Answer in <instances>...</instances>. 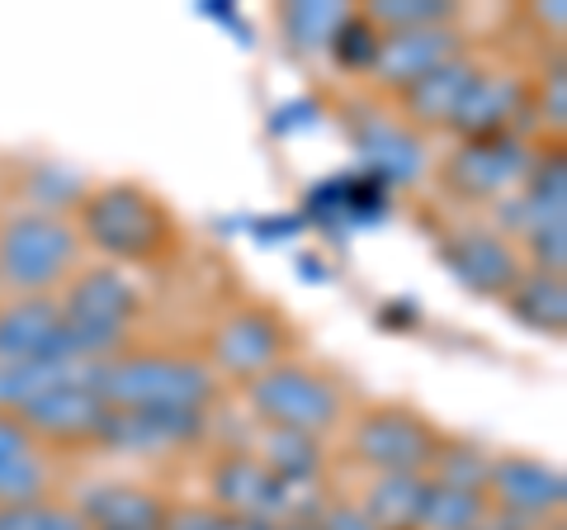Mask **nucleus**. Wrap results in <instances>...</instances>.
I'll return each instance as SVG.
<instances>
[{
  "label": "nucleus",
  "mask_w": 567,
  "mask_h": 530,
  "mask_svg": "<svg viewBox=\"0 0 567 530\" xmlns=\"http://www.w3.org/2000/svg\"><path fill=\"white\" fill-rule=\"evenodd\" d=\"M218 530H275V521H256V517H233V511H218Z\"/></svg>",
  "instance_id": "obj_34"
},
{
  "label": "nucleus",
  "mask_w": 567,
  "mask_h": 530,
  "mask_svg": "<svg viewBox=\"0 0 567 530\" xmlns=\"http://www.w3.org/2000/svg\"><path fill=\"white\" fill-rule=\"evenodd\" d=\"M95 388L110 408H181L208 412L218 402V375L171 350H118L114 360L95 365Z\"/></svg>",
  "instance_id": "obj_3"
},
{
  "label": "nucleus",
  "mask_w": 567,
  "mask_h": 530,
  "mask_svg": "<svg viewBox=\"0 0 567 530\" xmlns=\"http://www.w3.org/2000/svg\"><path fill=\"white\" fill-rule=\"evenodd\" d=\"M502 308L516 317L520 327L539 332V337H563L567 332V279L563 275H544V271H525L511 294L502 298Z\"/></svg>",
  "instance_id": "obj_21"
},
{
  "label": "nucleus",
  "mask_w": 567,
  "mask_h": 530,
  "mask_svg": "<svg viewBox=\"0 0 567 530\" xmlns=\"http://www.w3.org/2000/svg\"><path fill=\"white\" fill-rule=\"evenodd\" d=\"M440 261L445 271L477 298H502L511 294V285L525 275V261L516 252V242H506L496 227H458L440 242Z\"/></svg>",
  "instance_id": "obj_12"
},
{
  "label": "nucleus",
  "mask_w": 567,
  "mask_h": 530,
  "mask_svg": "<svg viewBox=\"0 0 567 530\" xmlns=\"http://www.w3.org/2000/svg\"><path fill=\"white\" fill-rule=\"evenodd\" d=\"M208 507L256 521H317L327 507L322 483H284L246 450H227L208 469Z\"/></svg>",
  "instance_id": "obj_6"
},
{
  "label": "nucleus",
  "mask_w": 567,
  "mask_h": 530,
  "mask_svg": "<svg viewBox=\"0 0 567 530\" xmlns=\"http://www.w3.org/2000/svg\"><path fill=\"white\" fill-rule=\"evenodd\" d=\"M425 473H374L364 488V498L354 502L379 530H416L421 507H425Z\"/></svg>",
  "instance_id": "obj_23"
},
{
  "label": "nucleus",
  "mask_w": 567,
  "mask_h": 530,
  "mask_svg": "<svg viewBox=\"0 0 567 530\" xmlns=\"http://www.w3.org/2000/svg\"><path fill=\"white\" fill-rule=\"evenodd\" d=\"M76 237L81 246L104 256V265H156L181 246V223L162 204V194H152L137 181H110L85 190L76 204Z\"/></svg>",
  "instance_id": "obj_1"
},
{
  "label": "nucleus",
  "mask_w": 567,
  "mask_h": 530,
  "mask_svg": "<svg viewBox=\"0 0 567 530\" xmlns=\"http://www.w3.org/2000/svg\"><path fill=\"white\" fill-rule=\"evenodd\" d=\"M293 360V327L265 304H237L227 308L208 332V369L218 379L251 384L265 369Z\"/></svg>",
  "instance_id": "obj_8"
},
{
  "label": "nucleus",
  "mask_w": 567,
  "mask_h": 530,
  "mask_svg": "<svg viewBox=\"0 0 567 530\" xmlns=\"http://www.w3.org/2000/svg\"><path fill=\"white\" fill-rule=\"evenodd\" d=\"M487 469H492V455L477 446V440H468V436H440L425 479H431V483H450V488L487 492Z\"/></svg>",
  "instance_id": "obj_27"
},
{
  "label": "nucleus",
  "mask_w": 567,
  "mask_h": 530,
  "mask_svg": "<svg viewBox=\"0 0 567 530\" xmlns=\"http://www.w3.org/2000/svg\"><path fill=\"white\" fill-rule=\"evenodd\" d=\"M487 502L496 517L535 526L548 517H563L567 507V479L558 465H544L535 455H492L487 469Z\"/></svg>",
  "instance_id": "obj_11"
},
{
  "label": "nucleus",
  "mask_w": 567,
  "mask_h": 530,
  "mask_svg": "<svg viewBox=\"0 0 567 530\" xmlns=\"http://www.w3.org/2000/svg\"><path fill=\"white\" fill-rule=\"evenodd\" d=\"M241 388H246L251 412L265 421V427L303 431V436L322 440L346 421V388L336 384L327 369L303 365V360H284Z\"/></svg>",
  "instance_id": "obj_5"
},
{
  "label": "nucleus",
  "mask_w": 567,
  "mask_h": 530,
  "mask_svg": "<svg viewBox=\"0 0 567 530\" xmlns=\"http://www.w3.org/2000/svg\"><path fill=\"white\" fill-rule=\"evenodd\" d=\"M104 417H110V402L95 388V369H85L76 379L52 384L14 421L29 431L33 446H100Z\"/></svg>",
  "instance_id": "obj_10"
},
{
  "label": "nucleus",
  "mask_w": 567,
  "mask_h": 530,
  "mask_svg": "<svg viewBox=\"0 0 567 530\" xmlns=\"http://www.w3.org/2000/svg\"><path fill=\"white\" fill-rule=\"evenodd\" d=\"M0 360H66L58 298H10L0 308Z\"/></svg>",
  "instance_id": "obj_16"
},
{
  "label": "nucleus",
  "mask_w": 567,
  "mask_h": 530,
  "mask_svg": "<svg viewBox=\"0 0 567 530\" xmlns=\"http://www.w3.org/2000/svg\"><path fill=\"white\" fill-rule=\"evenodd\" d=\"M529 110H539V123L554 137H563L567 129V77H563V62H554V72L544 77L539 95H529Z\"/></svg>",
  "instance_id": "obj_30"
},
{
  "label": "nucleus",
  "mask_w": 567,
  "mask_h": 530,
  "mask_svg": "<svg viewBox=\"0 0 567 530\" xmlns=\"http://www.w3.org/2000/svg\"><path fill=\"white\" fill-rule=\"evenodd\" d=\"M251 459H260L270 473H279L284 483H317L327 469V450L317 436L303 431H284V427H265L256 421V436L241 446Z\"/></svg>",
  "instance_id": "obj_20"
},
{
  "label": "nucleus",
  "mask_w": 567,
  "mask_h": 530,
  "mask_svg": "<svg viewBox=\"0 0 567 530\" xmlns=\"http://www.w3.org/2000/svg\"><path fill=\"white\" fill-rule=\"evenodd\" d=\"M208 436V412H181V408H110L100 431V450H118L133 459L185 450Z\"/></svg>",
  "instance_id": "obj_13"
},
{
  "label": "nucleus",
  "mask_w": 567,
  "mask_h": 530,
  "mask_svg": "<svg viewBox=\"0 0 567 530\" xmlns=\"http://www.w3.org/2000/svg\"><path fill=\"white\" fill-rule=\"evenodd\" d=\"M477 77H483V67H477L468 52L464 58H454L445 67H435V72H425L421 81L402 85L398 91V104L406 114V129H450V119L458 114V104H464V95L477 85Z\"/></svg>",
  "instance_id": "obj_17"
},
{
  "label": "nucleus",
  "mask_w": 567,
  "mask_h": 530,
  "mask_svg": "<svg viewBox=\"0 0 567 530\" xmlns=\"http://www.w3.org/2000/svg\"><path fill=\"white\" fill-rule=\"evenodd\" d=\"M62 308V342L66 360L104 365L118 350H128V332L142 317V289L118 265H81L58 294Z\"/></svg>",
  "instance_id": "obj_2"
},
{
  "label": "nucleus",
  "mask_w": 567,
  "mask_h": 530,
  "mask_svg": "<svg viewBox=\"0 0 567 530\" xmlns=\"http://www.w3.org/2000/svg\"><path fill=\"white\" fill-rule=\"evenodd\" d=\"M95 365H62V360H0V417H20L52 384L76 379Z\"/></svg>",
  "instance_id": "obj_25"
},
{
  "label": "nucleus",
  "mask_w": 567,
  "mask_h": 530,
  "mask_svg": "<svg viewBox=\"0 0 567 530\" xmlns=\"http://www.w3.org/2000/svg\"><path fill=\"white\" fill-rule=\"evenodd\" d=\"M52 469L14 417H0V507L48 502Z\"/></svg>",
  "instance_id": "obj_19"
},
{
  "label": "nucleus",
  "mask_w": 567,
  "mask_h": 530,
  "mask_svg": "<svg viewBox=\"0 0 567 530\" xmlns=\"http://www.w3.org/2000/svg\"><path fill=\"white\" fill-rule=\"evenodd\" d=\"M76 223L39 208H14L0 218V285L14 298H48L81 271Z\"/></svg>",
  "instance_id": "obj_4"
},
{
  "label": "nucleus",
  "mask_w": 567,
  "mask_h": 530,
  "mask_svg": "<svg viewBox=\"0 0 567 530\" xmlns=\"http://www.w3.org/2000/svg\"><path fill=\"white\" fill-rule=\"evenodd\" d=\"M354 147H360V156H369L379 171L393 175V181H412L425 162L421 137L406 129V123H393L383 114H360V123H354Z\"/></svg>",
  "instance_id": "obj_22"
},
{
  "label": "nucleus",
  "mask_w": 567,
  "mask_h": 530,
  "mask_svg": "<svg viewBox=\"0 0 567 530\" xmlns=\"http://www.w3.org/2000/svg\"><path fill=\"white\" fill-rule=\"evenodd\" d=\"M317 530H379V526L369 521L354 502H346V498H327V507L317 511Z\"/></svg>",
  "instance_id": "obj_32"
},
{
  "label": "nucleus",
  "mask_w": 567,
  "mask_h": 530,
  "mask_svg": "<svg viewBox=\"0 0 567 530\" xmlns=\"http://www.w3.org/2000/svg\"><path fill=\"white\" fill-rule=\"evenodd\" d=\"M379 33H402V29H435V24H458L454 0H369L360 10Z\"/></svg>",
  "instance_id": "obj_28"
},
{
  "label": "nucleus",
  "mask_w": 567,
  "mask_h": 530,
  "mask_svg": "<svg viewBox=\"0 0 567 530\" xmlns=\"http://www.w3.org/2000/svg\"><path fill=\"white\" fill-rule=\"evenodd\" d=\"M529 14H535V24H539L544 33L554 29V39H563V24H567V6H563V0H539V6L529 10Z\"/></svg>",
  "instance_id": "obj_33"
},
{
  "label": "nucleus",
  "mask_w": 567,
  "mask_h": 530,
  "mask_svg": "<svg viewBox=\"0 0 567 530\" xmlns=\"http://www.w3.org/2000/svg\"><path fill=\"white\" fill-rule=\"evenodd\" d=\"M483 521H492L487 492L431 483L425 488V507H421V526L416 530H477Z\"/></svg>",
  "instance_id": "obj_26"
},
{
  "label": "nucleus",
  "mask_w": 567,
  "mask_h": 530,
  "mask_svg": "<svg viewBox=\"0 0 567 530\" xmlns=\"http://www.w3.org/2000/svg\"><path fill=\"white\" fill-rule=\"evenodd\" d=\"M516 252L525 261V271L563 275L567 271V223H548L539 233H529L525 242H516Z\"/></svg>",
  "instance_id": "obj_29"
},
{
  "label": "nucleus",
  "mask_w": 567,
  "mask_h": 530,
  "mask_svg": "<svg viewBox=\"0 0 567 530\" xmlns=\"http://www.w3.org/2000/svg\"><path fill=\"white\" fill-rule=\"evenodd\" d=\"M477 530H529V526H520V521H506V517H496V511H492V521H483Z\"/></svg>",
  "instance_id": "obj_35"
},
{
  "label": "nucleus",
  "mask_w": 567,
  "mask_h": 530,
  "mask_svg": "<svg viewBox=\"0 0 567 530\" xmlns=\"http://www.w3.org/2000/svg\"><path fill=\"white\" fill-rule=\"evenodd\" d=\"M440 436L445 431L406 402H374L360 417H350L346 446L369 473H425Z\"/></svg>",
  "instance_id": "obj_7"
},
{
  "label": "nucleus",
  "mask_w": 567,
  "mask_h": 530,
  "mask_svg": "<svg viewBox=\"0 0 567 530\" xmlns=\"http://www.w3.org/2000/svg\"><path fill=\"white\" fill-rule=\"evenodd\" d=\"M162 530H218V507H208V502H166Z\"/></svg>",
  "instance_id": "obj_31"
},
{
  "label": "nucleus",
  "mask_w": 567,
  "mask_h": 530,
  "mask_svg": "<svg viewBox=\"0 0 567 530\" xmlns=\"http://www.w3.org/2000/svg\"><path fill=\"white\" fill-rule=\"evenodd\" d=\"M350 14L354 10L341 6V0H293V6L275 10V24L293 52H331L336 33L346 29Z\"/></svg>",
  "instance_id": "obj_24"
},
{
  "label": "nucleus",
  "mask_w": 567,
  "mask_h": 530,
  "mask_svg": "<svg viewBox=\"0 0 567 530\" xmlns=\"http://www.w3.org/2000/svg\"><path fill=\"white\" fill-rule=\"evenodd\" d=\"M464 29L458 24H435V29H402V33H379V52L369 62V77H374L383 91H402V85L421 81L425 72L445 67L454 58H464Z\"/></svg>",
  "instance_id": "obj_14"
},
{
  "label": "nucleus",
  "mask_w": 567,
  "mask_h": 530,
  "mask_svg": "<svg viewBox=\"0 0 567 530\" xmlns=\"http://www.w3.org/2000/svg\"><path fill=\"white\" fill-rule=\"evenodd\" d=\"M535 114L529 110V85L520 77L506 72H483L477 85L464 95L458 114L450 119V133L458 143H473V137H502V133H520V123ZM525 137V133H520Z\"/></svg>",
  "instance_id": "obj_15"
},
{
  "label": "nucleus",
  "mask_w": 567,
  "mask_h": 530,
  "mask_svg": "<svg viewBox=\"0 0 567 530\" xmlns=\"http://www.w3.org/2000/svg\"><path fill=\"white\" fill-rule=\"evenodd\" d=\"M275 530H317V521H279Z\"/></svg>",
  "instance_id": "obj_36"
},
{
  "label": "nucleus",
  "mask_w": 567,
  "mask_h": 530,
  "mask_svg": "<svg viewBox=\"0 0 567 530\" xmlns=\"http://www.w3.org/2000/svg\"><path fill=\"white\" fill-rule=\"evenodd\" d=\"M71 507L81 511L85 530H162L166 521V502L133 483H95Z\"/></svg>",
  "instance_id": "obj_18"
},
{
  "label": "nucleus",
  "mask_w": 567,
  "mask_h": 530,
  "mask_svg": "<svg viewBox=\"0 0 567 530\" xmlns=\"http://www.w3.org/2000/svg\"><path fill=\"white\" fill-rule=\"evenodd\" d=\"M535 162V147L520 133H502V137H473V143H458L445 166H440V181H445L458 200H477V204H496L506 200L511 190H520V181L529 175Z\"/></svg>",
  "instance_id": "obj_9"
}]
</instances>
